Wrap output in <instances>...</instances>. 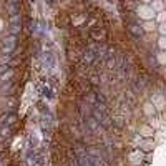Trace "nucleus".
I'll list each match as a JSON object with an SVG mask.
<instances>
[{"mask_svg": "<svg viewBox=\"0 0 166 166\" xmlns=\"http://www.w3.org/2000/svg\"><path fill=\"white\" fill-rule=\"evenodd\" d=\"M45 63H48V67H53V65H55V58H53V55H52L50 52L45 53Z\"/></svg>", "mask_w": 166, "mask_h": 166, "instance_id": "f03ea898", "label": "nucleus"}, {"mask_svg": "<svg viewBox=\"0 0 166 166\" xmlns=\"http://www.w3.org/2000/svg\"><path fill=\"white\" fill-rule=\"evenodd\" d=\"M13 47H15V38H13V37L7 38V40H5V48H7V50H12Z\"/></svg>", "mask_w": 166, "mask_h": 166, "instance_id": "7ed1b4c3", "label": "nucleus"}, {"mask_svg": "<svg viewBox=\"0 0 166 166\" xmlns=\"http://www.w3.org/2000/svg\"><path fill=\"white\" fill-rule=\"evenodd\" d=\"M32 2H35V0H32Z\"/></svg>", "mask_w": 166, "mask_h": 166, "instance_id": "423d86ee", "label": "nucleus"}, {"mask_svg": "<svg viewBox=\"0 0 166 166\" xmlns=\"http://www.w3.org/2000/svg\"><path fill=\"white\" fill-rule=\"evenodd\" d=\"M91 35H93L96 40H101V38L105 37V32L103 30H93V32H91Z\"/></svg>", "mask_w": 166, "mask_h": 166, "instance_id": "20e7f679", "label": "nucleus"}, {"mask_svg": "<svg viewBox=\"0 0 166 166\" xmlns=\"http://www.w3.org/2000/svg\"><path fill=\"white\" fill-rule=\"evenodd\" d=\"M128 30H130V33H131V35H133L135 38L143 37V28H141L138 23H133V22H131L130 25H128Z\"/></svg>", "mask_w": 166, "mask_h": 166, "instance_id": "f257e3e1", "label": "nucleus"}, {"mask_svg": "<svg viewBox=\"0 0 166 166\" xmlns=\"http://www.w3.org/2000/svg\"><path fill=\"white\" fill-rule=\"evenodd\" d=\"M47 3H48V5H52V3H53V0H47Z\"/></svg>", "mask_w": 166, "mask_h": 166, "instance_id": "39448f33", "label": "nucleus"}]
</instances>
